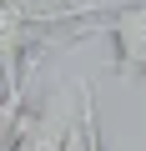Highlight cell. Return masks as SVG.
<instances>
[{"label":"cell","mask_w":146,"mask_h":151,"mask_svg":"<svg viewBox=\"0 0 146 151\" xmlns=\"http://www.w3.org/2000/svg\"><path fill=\"white\" fill-rule=\"evenodd\" d=\"M81 35H111V76L116 81H141L146 76V5L111 10L101 20H81Z\"/></svg>","instance_id":"cell-1"},{"label":"cell","mask_w":146,"mask_h":151,"mask_svg":"<svg viewBox=\"0 0 146 151\" xmlns=\"http://www.w3.org/2000/svg\"><path fill=\"white\" fill-rule=\"evenodd\" d=\"M5 136H10V151H70L81 131L70 121H55V116L35 111V116H20L15 126H5Z\"/></svg>","instance_id":"cell-2"},{"label":"cell","mask_w":146,"mask_h":151,"mask_svg":"<svg viewBox=\"0 0 146 151\" xmlns=\"http://www.w3.org/2000/svg\"><path fill=\"white\" fill-rule=\"evenodd\" d=\"M0 10H15L20 20H30V25L40 30V40H45V30H50V25H60V20L111 15V10H101V5H81V0H0Z\"/></svg>","instance_id":"cell-3"}]
</instances>
